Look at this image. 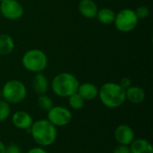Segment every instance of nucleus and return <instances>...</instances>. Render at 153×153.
Returning <instances> with one entry per match:
<instances>
[{"label": "nucleus", "mask_w": 153, "mask_h": 153, "mask_svg": "<svg viewBox=\"0 0 153 153\" xmlns=\"http://www.w3.org/2000/svg\"><path fill=\"white\" fill-rule=\"evenodd\" d=\"M32 139L39 147L52 145L57 137V130L48 119H39L31 125L29 129Z\"/></svg>", "instance_id": "obj_1"}, {"label": "nucleus", "mask_w": 153, "mask_h": 153, "mask_svg": "<svg viewBox=\"0 0 153 153\" xmlns=\"http://www.w3.org/2000/svg\"><path fill=\"white\" fill-rule=\"evenodd\" d=\"M98 97L101 103L108 108H117L126 100V90L117 82L104 83L99 89Z\"/></svg>", "instance_id": "obj_2"}, {"label": "nucleus", "mask_w": 153, "mask_h": 153, "mask_svg": "<svg viewBox=\"0 0 153 153\" xmlns=\"http://www.w3.org/2000/svg\"><path fill=\"white\" fill-rule=\"evenodd\" d=\"M79 84V81L74 74L63 72L54 77L51 82V89L56 96L68 98L77 91Z\"/></svg>", "instance_id": "obj_3"}, {"label": "nucleus", "mask_w": 153, "mask_h": 153, "mask_svg": "<svg viewBox=\"0 0 153 153\" xmlns=\"http://www.w3.org/2000/svg\"><path fill=\"white\" fill-rule=\"evenodd\" d=\"M4 100L9 104H18L27 96V89L23 82L18 80H10L4 83L1 90Z\"/></svg>", "instance_id": "obj_4"}, {"label": "nucleus", "mask_w": 153, "mask_h": 153, "mask_svg": "<svg viewBox=\"0 0 153 153\" xmlns=\"http://www.w3.org/2000/svg\"><path fill=\"white\" fill-rule=\"evenodd\" d=\"M22 64L26 70L38 74L47 68L48 57L42 50L30 49L22 56Z\"/></svg>", "instance_id": "obj_5"}, {"label": "nucleus", "mask_w": 153, "mask_h": 153, "mask_svg": "<svg viewBox=\"0 0 153 153\" xmlns=\"http://www.w3.org/2000/svg\"><path fill=\"white\" fill-rule=\"evenodd\" d=\"M138 17L134 10L126 8L121 10L117 14L116 13L114 24L117 30L121 32H130L135 29L138 24Z\"/></svg>", "instance_id": "obj_6"}, {"label": "nucleus", "mask_w": 153, "mask_h": 153, "mask_svg": "<svg viewBox=\"0 0 153 153\" xmlns=\"http://www.w3.org/2000/svg\"><path fill=\"white\" fill-rule=\"evenodd\" d=\"M73 118L72 112L61 106H53L48 111V120L56 127H63L67 126Z\"/></svg>", "instance_id": "obj_7"}, {"label": "nucleus", "mask_w": 153, "mask_h": 153, "mask_svg": "<svg viewBox=\"0 0 153 153\" xmlns=\"http://www.w3.org/2000/svg\"><path fill=\"white\" fill-rule=\"evenodd\" d=\"M0 13L8 20H18L24 13L22 5L17 0H4L0 3Z\"/></svg>", "instance_id": "obj_8"}, {"label": "nucleus", "mask_w": 153, "mask_h": 153, "mask_svg": "<svg viewBox=\"0 0 153 153\" xmlns=\"http://www.w3.org/2000/svg\"><path fill=\"white\" fill-rule=\"evenodd\" d=\"M114 137L118 144L129 146L135 139V134L131 126L127 125H120L116 128Z\"/></svg>", "instance_id": "obj_9"}, {"label": "nucleus", "mask_w": 153, "mask_h": 153, "mask_svg": "<svg viewBox=\"0 0 153 153\" xmlns=\"http://www.w3.org/2000/svg\"><path fill=\"white\" fill-rule=\"evenodd\" d=\"M12 123L16 128L20 130H29L33 124V119L28 112L19 110L13 114Z\"/></svg>", "instance_id": "obj_10"}, {"label": "nucleus", "mask_w": 153, "mask_h": 153, "mask_svg": "<svg viewBox=\"0 0 153 153\" xmlns=\"http://www.w3.org/2000/svg\"><path fill=\"white\" fill-rule=\"evenodd\" d=\"M84 100H93L99 95V88L91 82H83L79 84L76 91Z\"/></svg>", "instance_id": "obj_11"}, {"label": "nucleus", "mask_w": 153, "mask_h": 153, "mask_svg": "<svg viewBox=\"0 0 153 153\" xmlns=\"http://www.w3.org/2000/svg\"><path fill=\"white\" fill-rule=\"evenodd\" d=\"M78 10L83 17L93 19L96 17L99 9L97 4L93 0H81L78 5Z\"/></svg>", "instance_id": "obj_12"}, {"label": "nucleus", "mask_w": 153, "mask_h": 153, "mask_svg": "<svg viewBox=\"0 0 153 153\" xmlns=\"http://www.w3.org/2000/svg\"><path fill=\"white\" fill-rule=\"evenodd\" d=\"M126 99L134 105H139L144 101L145 92L141 87L132 85L126 90Z\"/></svg>", "instance_id": "obj_13"}, {"label": "nucleus", "mask_w": 153, "mask_h": 153, "mask_svg": "<svg viewBox=\"0 0 153 153\" xmlns=\"http://www.w3.org/2000/svg\"><path fill=\"white\" fill-rule=\"evenodd\" d=\"M32 87L34 91L38 95L46 94V92L48 91V81L46 75H44L42 73H38L33 78L32 81Z\"/></svg>", "instance_id": "obj_14"}, {"label": "nucleus", "mask_w": 153, "mask_h": 153, "mask_svg": "<svg viewBox=\"0 0 153 153\" xmlns=\"http://www.w3.org/2000/svg\"><path fill=\"white\" fill-rule=\"evenodd\" d=\"M129 147L131 153H153L152 143L145 139H134Z\"/></svg>", "instance_id": "obj_15"}, {"label": "nucleus", "mask_w": 153, "mask_h": 153, "mask_svg": "<svg viewBox=\"0 0 153 153\" xmlns=\"http://www.w3.org/2000/svg\"><path fill=\"white\" fill-rule=\"evenodd\" d=\"M115 17H116L115 12L112 9L108 8V7H103L98 10L97 15H96V18L98 19V21L100 23H103L106 25L114 23Z\"/></svg>", "instance_id": "obj_16"}, {"label": "nucleus", "mask_w": 153, "mask_h": 153, "mask_svg": "<svg viewBox=\"0 0 153 153\" xmlns=\"http://www.w3.org/2000/svg\"><path fill=\"white\" fill-rule=\"evenodd\" d=\"M14 41L8 34H0V55L6 56L13 52Z\"/></svg>", "instance_id": "obj_17"}, {"label": "nucleus", "mask_w": 153, "mask_h": 153, "mask_svg": "<svg viewBox=\"0 0 153 153\" xmlns=\"http://www.w3.org/2000/svg\"><path fill=\"white\" fill-rule=\"evenodd\" d=\"M68 102H69L70 107L74 110H79L82 108L85 104V100L77 92L68 97Z\"/></svg>", "instance_id": "obj_18"}, {"label": "nucleus", "mask_w": 153, "mask_h": 153, "mask_svg": "<svg viewBox=\"0 0 153 153\" xmlns=\"http://www.w3.org/2000/svg\"><path fill=\"white\" fill-rule=\"evenodd\" d=\"M37 103H38V107L43 110V111H48L53 106V100L50 97L47 96L46 94H42V95H39V98L37 100Z\"/></svg>", "instance_id": "obj_19"}, {"label": "nucleus", "mask_w": 153, "mask_h": 153, "mask_svg": "<svg viewBox=\"0 0 153 153\" xmlns=\"http://www.w3.org/2000/svg\"><path fill=\"white\" fill-rule=\"evenodd\" d=\"M11 114L10 104L4 100H0V122L5 121Z\"/></svg>", "instance_id": "obj_20"}, {"label": "nucleus", "mask_w": 153, "mask_h": 153, "mask_svg": "<svg viewBox=\"0 0 153 153\" xmlns=\"http://www.w3.org/2000/svg\"><path fill=\"white\" fill-rule=\"evenodd\" d=\"M134 12H135V14L137 15L138 19H145L150 14V9H149V7H147L145 5L138 6L134 10Z\"/></svg>", "instance_id": "obj_21"}, {"label": "nucleus", "mask_w": 153, "mask_h": 153, "mask_svg": "<svg viewBox=\"0 0 153 153\" xmlns=\"http://www.w3.org/2000/svg\"><path fill=\"white\" fill-rule=\"evenodd\" d=\"M4 153H22V151L17 144L12 143V144L5 146Z\"/></svg>", "instance_id": "obj_22"}, {"label": "nucleus", "mask_w": 153, "mask_h": 153, "mask_svg": "<svg viewBox=\"0 0 153 153\" xmlns=\"http://www.w3.org/2000/svg\"><path fill=\"white\" fill-rule=\"evenodd\" d=\"M113 153H131L130 147L127 145H121L118 144L117 147H115Z\"/></svg>", "instance_id": "obj_23"}, {"label": "nucleus", "mask_w": 153, "mask_h": 153, "mask_svg": "<svg viewBox=\"0 0 153 153\" xmlns=\"http://www.w3.org/2000/svg\"><path fill=\"white\" fill-rule=\"evenodd\" d=\"M119 84H120V86H121L123 89L126 90V89H128L129 87L132 86V81H131V79H129V78H127V77H125V78H122V79H121Z\"/></svg>", "instance_id": "obj_24"}, {"label": "nucleus", "mask_w": 153, "mask_h": 153, "mask_svg": "<svg viewBox=\"0 0 153 153\" xmlns=\"http://www.w3.org/2000/svg\"><path fill=\"white\" fill-rule=\"evenodd\" d=\"M27 153H48V152L43 147H34L29 150Z\"/></svg>", "instance_id": "obj_25"}, {"label": "nucleus", "mask_w": 153, "mask_h": 153, "mask_svg": "<svg viewBox=\"0 0 153 153\" xmlns=\"http://www.w3.org/2000/svg\"><path fill=\"white\" fill-rule=\"evenodd\" d=\"M4 149H5V145L3 143L2 141H0V153H4Z\"/></svg>", "instance_id": "obj_26"}, {"label": "nucleus", "mask_w": 153, "mask_h": 153, "mask_svg": "<svg viewBox=\"0 0 153 153\" xmlns=\"http://www.w3.org/2000/svg\"><path fill=\"white\" fill-rule=\"evenodd\" d=\"M3 99V96H2V91H1V90H0V100Z\"/></svg>", "instance_id": "obj_27"}, {"label": "nucleus", "mask_w": 153, "mask_h": 153, "mask_svg": "<svg viewBox=\"0 0 153 153\" xmlns=\"http://www.w3.org/2000/svg\"><path fill=\"white\" fill-rule=\"evenodd\" d=\"M3 1H4V0H0V3H1V2H3Z\"/></svg>", "instance_id": "obj_28"}]
</instances>
